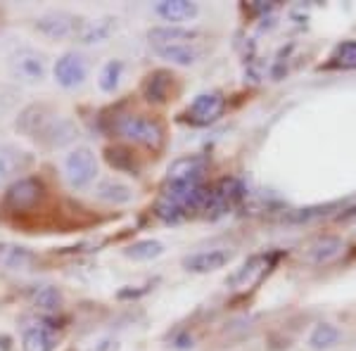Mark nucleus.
Here are the masks:
<instances>
[{
    "label": "nucleus",
    "instance_id": "nucleus-1",
    "mask_svg": "<svg viewBox=\"0 0 356 351\" xmlns=\"http://www.w3.org/2000/svg\"><path fill=\"white\" fill-rule=\"evenodd\" d=\"M117 133L143 147L159 149L164 145V126L157 119L143 117V114H126L117 122Z\"/></svg>",
    "mask_w": 356,
    "mask_h": 351
},
{
    "label": "nucleus",
    "instance_id": "nucleus-2",
    "mask_svg": "<svg viewBox=\"0 0 356 351\" xmlns=\"http://www.w3.org/2000/svg\"><path fill=\"white\" fill-rule=\"evenodd\" d=\"M65 178L74 190H83L97 178V159L93 149L76 147L65 157Z\"/></svg>",
    "mask_w": 356,
    "mask_h": 351
},
{
    "label": "nucleus",
    "instance_id": "nucleus-3",
    "mask_svg": "<svg viewBox=\"0 0 356 351\" xmlns=\"http://www.w3.org/2000/svg\"><path fill=\"white\" fill-rule=\"evenodd\" d=\"M243 197H245L243 181H238V178H233V176L221 178V181L209 190V197H207V204H204L207 216L219 218L223 214H228Z\"/></svg>",
    "mask_w": 356,
    "mask_h": 351
},
{
    "label": "nucleus",
    "instance_id": "nucleus-4",
    "mask_svg": "<svg viewBox=\"0 0 356 351\" xmlns=\"http://www.w3.org/2000/svg\"><path fill=\"white\" fill-rule=\"evenodd\" d=\"M43 197H45L43 181H38V178H33V176H26V178L15 181L13 186L8 188V193H5V206H8L10 211H29L41 202Z\"/></svg>",
    "mask_w": 356,
    "mask_h": 351
},
{
    "label": "nucleus",
    "instance_id": "nucleus-5",
    "mask_svg": "<svg viewBox=\"0 0 356 351\" xmlns=\"http://www.w3.org/2000/svg\"><path fill=\"white\" fill-rule=\"evenodd\" d=\"M226 112V97L221 93H202L191 102V107L186 109L183 119L193 126H209L219 122Z\"/></svg>",
    "mask_w": 356,
    "mask_h": 351
},
{
    "label": "nucleus",
    "instance_id": "nucleus-6",
    "mask_svg": "<svg viewBox=\"0 0 356 351\" xmlns=\"http://www.w3.org/2000/svg\"><path fill=\"white\" fill-rule=\"evenodd\" d=\"M53 74H55V81L62 88H79L86 81V76H88V65H86L81 55L67 53L55 62Z\"/></svg>",
    "mask_w": 356,
    "mask_h": 351
},
{
    "label": "nucleus",
    "instance_id": "nucleus-7",
    "mask_svg": "<svg viewBox=\"0 0 356 351\" xmlns=\"http://www.w3.org/2000/svg\"><path fill=\"white\" fill-rule=\"evenodd\" d=\"M207 171V157L202 154H188L176 159L166 171V183H202Z\"/></svg>",
    "mask_w": 356,
    "mask_h": 351
},
{
    "label": "nucleus",
    "instance_id": "nucleus-8",
    "mask_svg": "<svg viewBox=\"0 0 356 351\" xmlns=\"http://www.w3.org/2000/svg\"><path fill=\"white\" fill-rule=\"evenodd\" d=\"M79 19L67 13H48L43 17H38L36 19V28L43 33V36L48 38H55V41H60V38H69V36H76L79 31Z\"/></svg>",
    "mask_w": 356,
    "mask_h": 351
},
{
    "label": "nucleus",
    "instance_id": "nucleus-9",
    "mask_svg": "<svg viewBox=\"0 0 356 351\" xmlns=\"http://www.w3.org/2000/svg\"><path fill=\"white\" fill-rule=\"evenodd\" d=\"M268 261H271V256H266V254L247 259L243 266H240L231 278H228V285H231L233 290H247L250 285H257L264 275H266Z\"/></svg>",
    "mask_w": 356,
    "mask_h": 351
},
{
    "label": "nucleus",
    "instance_id": "nucleus-10",
    "mask_svg": "<svg viewBox=\"0 0 356 351\" xmlns=\"http://www.w3.org/2000/svg\"><path fill=\"white\" fill-rule=\"evenodd\" d=\"M231 252L228 250H204L195 252V254L183 259V268L191 270V273H214L226 266L231 261Z\"/></svg>",
    "mask_w": 356,
    "mask_h": 351
},
{
    "label": "nucleus",
    "instance_id": "nucleus-11",
    "mask_svg": "<svg viewBox=\"0 0 356 351\" xmlns=\"http://www.w3.org/2000/svg\"><path fill=\"white\" fill-rule=\"evenodd\" d=\"M344 252V240L335 238V235H323L307 250V261L314 266H328V263L337 261Z\"/></svg>",
    "mask_w": 356,
    "mask_h": 351
},
{
    "label": "nucleus",
    "instance_id": "nucleus-12",
    "mask_svg": "<svg viewBox=\"0 0 356 351\" xmlns=\"http://www.w3.org/2000/svg\"><path fill=\"white\" fill-rule=\"evenodd\" d=\"M38 256L31 250L13 243H0V268L3 270H31Z\"/></svg>",
    "mask_w": 356,
    "mask_h": 351
},
{
    "label": "nucleus",
    "instance_id": "nucleus-13",
    "mask_svg": "<svg viewBox=\"0 0 356 351\" xmlns=\"http://www.w3.org/2000/svg\"><path fill=\"white\" fill-rule=\"evenodd\" d=\"M200 33L193 28H183V26H157L150 28L147 38L154 48H164V45H181V43H193Z\"/></svg>",
    "mask_w": 356,
    "mask_h": 351
},
{
    "label": "nucleus",
    "instance_id": "nucleus-14",
    "mask_svg": "<svg viewBox=\"0 0 356 351\" xmlns=\"http://www.w3.org/2000/svg\"><path fill=\"white\" fill-rule=\"evenodd\" d=\"M53 117H55V114H50L45 105H31V107H26L24 112H22V117H19V122H17V126H19V129L24 131L26 136L41 138L43 131H45V126L50 124V119H53Z\"/></svg>",
    "mask_w": 356,
    "mask_h": 351
},
{
    "label": "nucleus",
    "instance_id": "nucleus-15",
    "mask_svg": "<svg viewBox=\"0 0 356 351\" xmlns=\"http://www.w3.org/2000/svg\"><path fill=\"white\" fill-rule=\"evenodd\" d=\"M74 136H76V126L69 122V119L53 117L50 119V124L45 126L41 140L50 147H62V145H67V142H72Z\"/></svg>",
    "mask_w": 356,
    "mask_h": 351
},
{
    "label": "nucleus",
    "instance_id": "nucleus-16",
    "mask_svg": "<svg viewBox=\"0 0 356 351\" xmlns=\"http://www.w3.org/2000/svg\"><path fill=\"white\" fill-rule=\"evenodd\" d=\"M154 13L166 22H186L197 17L200 8L191 0H162V3L154 5Z\"/></svg>",
    "mask_w": 356,
    "mask_h": 351
},
{
    "label": "nucleus",
    "instance_id": "nucleus-17",
    "mask_svg": "<svg viewBox=\"0 0 356 351\" xmlns=\"http://www.w3.org/2000/svg\"><path fill=\"white\" fill-rule=\"evenodd\" d=\"M13 65H15V72L19 74L22 79H26V81H41L45 76L43 57L36 55L33 50H22V53H17Z\"/></svg>",
    "mask_w": 356,
    "mask_h": 351
},
{
    "label": "nucleus",
    "instance_id": "nucleus-18",
    "mask_svg": "<svg viewBox=\"0 0 356 351\" xmlns=\"http://www.w3.org/2000/svg\"><path fill=\"white\" fill-rule=\"evenodd\" d=\"M95 195L97 199H102L107 204H126L134 199V190L126 186V183L117 181V178H105V181L97 183Z\"/></svg>",
    "mask_w": 356,
    "mask_h": 351
},
{
    "label": "nucleus",
    "instance_id": "nucleus-19",
    "mask_svg": "<svg viewBox=\"0 0 356 351\" xmlns=\"http://www.w3.org/2000/svg\"><path fill=\"white\" fill-rule=\"evenodd\" d=\"M57 337L50 327L45 325H33L29 327L22 337V351H55Z\"/></svg>",
    "mask_w": 356,
    "mask_h": 351
},
{
    "label": "nucleus",
    "instance_id": "nucleus-20",
    "mask_svg": "<svg viewBox=\"0 0 356 351\" xmlns=\"http://www.w3.org/2000/svg\"><path fill=\"white\" fill-rule=\"evenodd\" d=\"M112 31H114V19L112 17H105V19H97V22H83V24L79 26L76 36L81 43L93 45V43L107 41Z\"/></svg>",
    "mask_w": 356,
    "mask_h": 351
},
{
    "label": "nucleus",
    "instance_id": "nucleus-21",
    "mask_svg": "<svg viewBox=\"0 0 356 351\" xmlns=\"http://www.w3.org/2000/svg\"><path fill=\"white\" fill-rule=\"evenodd\" d=\"M154 50H157V55L162 57V60L171 62V65H178V67H191L200 60V50L193 48L191 43L164 45V48H154Z\"/></svg>",
    "mask_w": 356,
    "mask_h": 351
},
{
    "label": "nucleus",
    "instance_id": "nucleus-22",
    "mask_svg": "<svg viewBox=\"0 0 356 351\" xmlns=\"http://www.w3.org/2000/svg\"><path fill=\"white\" fill-rule=\"evenodd\" d=\"M171 76L169 72H152L150 76L145 79V85H143V93L150 102H166L169 100V90H171Z\"/></svg>",
    "mask_w": 356,
    "mask_h": 351
},
{
    "label": "nucleus",
    "instance_id": "nucleus-23",
    "mask_svg": "<svg viewBox=\"0 0 356 351\" xmlns=\"http://www.w3.org/2000/svg\"><path fill=\"white\" fill-rule=\"evenodd\" d=\"M340 342V330L332 323H318L309 335V347L314 351H328Z\"/></svg>",
    "mask_w": 356,
    "mask_h": 351
},
{
    "label": "nucleus",
    "instance_id": "nucleus-24",
    "mask_svg": "<svg viewBox=\"0 0 356 351\" xmlns=\"http://www.w3.org/2000/svg\"><path fill=\"white\" fill-rule=\"evenodd\" d=\"M164 254V245L159 240H138V243L129 245L124 250L126 259H134V261H152V259Z\"/></svg>",
    "mask_w": 356,
    "mask_h": 351
},
{
    "label": "nucleus",
    "instance_id": "nucleus-25",
    "mask_svg": "<svg viewBox=\"0 0 356 351\" xmlns=\"http://www.w3.org/2000/svg\"><path fill=\"white\" fill-rule=\"evenodd\" d=\"M33 307L43 313H57L62 309V292L53 285H45L33 292Z\"/></svg>",
    "mask_w": 356,
    "mask_h": 351
},
{
    "label": "nucleus",
    "instance_id": "nucleus-26",
    "mask_svg": "<svg viewBox=\"0 0 356 351\" xmlns=\"http://www.w3.org/2000/svg\"><path fill=\"white\" fill-rule=\"evenodd\" d=\"M122 74H124V62L122 60H110L100 72V79H97V85L100 90L105 93H114L119 88V81H122Z\"/></svg>",
    "mask_w": 356,
    "mask_h": 351
},
{
    "label": "nucleus",
    "instance_id": "nucleus-27",
    "mask_svg": "<svg viewBox=\"0 0 356 351\" xmlns=\"http://www.w3.org/2000/svg\"><path fill=\"white\" fill-rule=\"evenodd\" d=\"M22 169V152L13 147H0V188Z\"/></svg>",
    "mask_w": 356,
    "mask_h": 351
},
{
    "label": "nucleus",
    "instance_id": "nucleus-28",
    "mask_svg": "<svg viewBox=\"0 0 356 351\" xmlns=\"http://www.w3.org/2000/svg\"><path fill=\"white\" fill-rule=\"evenodd\" d=\"M105 159L110 162V166H114V169H119V171H134V174L138 171L134 154H131L129 149H124V147H107L105 149Z\"/></svg>",
    "mask_w": 356,
    "mask_h": 351
},
{
    "label": "nucleus",
    "instance_id": "nucleus-29",
    "mask_svg": "<svg viewBox=\"0 0 356 351\" xmlns=\"http://www.w3.org/2000/svg\"><path fill=\"white\" fill-rule=\"evenodd\" d=\"M337 204H316V206H307V209H297L292 211L288 216V221L292 223H307L312 221V218H318V216H325L330 209H335Z\"/></svg>",
    "mask_w": 356,
    "mask_h": 351
},
{
    "label": "nucleus",
    "instance_id": "nucleus-30",
    "mask_svg": "<svg viewBox=\"0 0 356 351\" xmlns=\"http://www.w3.org/2000/svg\"><path fill=\"white\" fill-rule=\"evenodd\" d=\"M332 60V65L340 69H356V41H344Z\"/></svg>",
    "mask_w": 356,
    "mask_h": 351
},
{
    "label": "nucleus",
    "instance_id": "nucleus-31",
    "mask_svg": "<svg viewBox=\"0 0 356 351\" xmlns=\"http://www.w3.org/2000/svg\"><path fill=\"white\" fill-rule=\"evenodd\" d=\"M154 216H157L159 221H164V223H178V221H183V218H186V214H183L176 204H171L169 199H164V197L154 204Z\"/></svg>",
    "mask_w": 356,
    "mask_h": 351
},
{
    "label": "nucleus",
    "instance_id": "nucleus-32",
    "mask_svg": "<svg viewBox=\"0 0 356 351\" xmlns=\"http://www.w3.org/2000/svg\"><path fill=\"white\" fill-rule=\"evenodd\" d=\"M152 285H154V283H145V285H126V287H122V290L117 292V299H119V302H134V299L145 297L147 292L152 290Z\"/></svg>",
    "mask_w": 356,
    "mask_h": 351
},
{
    "label": "nucleus",
    "instance_id": "nucleus-33",
    "mask_svg": "<svg viewBox=\"0 0 356 351\" xmlns=\"http://www.w3.org/2000/svg\"><path fill=\"white\" fill-rule=\"evenodd\" d=\"M90 351H119V342H117V339H112V337L100 339V342H97Z\"/></svg>",
    "mask_w": 356,
    "mask_h": 351
}]
</instances>
